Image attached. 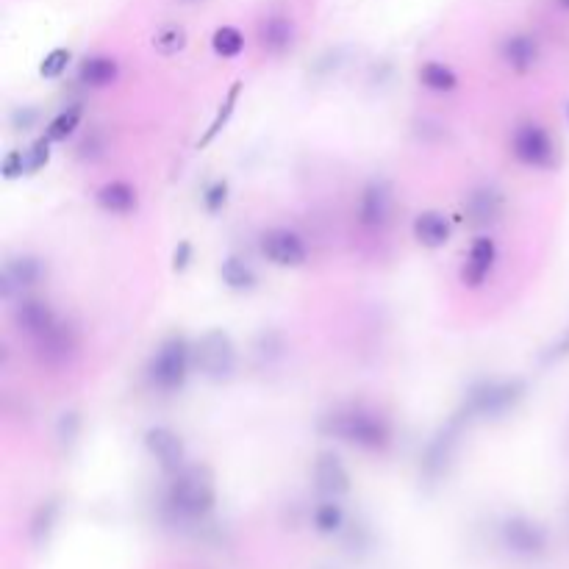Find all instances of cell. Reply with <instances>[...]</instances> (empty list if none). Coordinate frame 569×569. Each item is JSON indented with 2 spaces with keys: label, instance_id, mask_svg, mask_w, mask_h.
Masks as SVG:
<instances>
[{
  "label": "cell",
  "instance_id": "obj_1",
  "mask_svg": "<svg viewBox=\"0 0 569 569\" xmlns=\"http://www.w3.org/2000/svg\"><path fill=\"white\" fill-rule=\"evenodd\" d=\"M322 431L334 439H342L347 445H356L361 450H372V453H381L392 442V428L389 422L375 414L370 409H359V406H350V409H339L334 414H328L322 420Z\"/></svg>",
  "mask_w": 569,
  "mask_h": 569
},
{
  "label": "cell",
  "instance_id": "obj_2",
  "mask_svg": "<svg viewBox=\"0 0 569 569\" xmlns=\"http://www.w3.org/2000/svg\"><path fill=\"white\" fill-rule=\"evenodd\" d=\"M167 503L184 520H200L211 514V508L217 503V489H214L211 472L206 467H184L178 475H173Z\"/></svg>",
  "mask_w": 569,
  "mask_h": 569
},
{
  "label": "cell",
  "instance_id": "obj_3",
  "mask_svg": "<svg viewBox=\"0 0 569 569\" xmlns=\"http://www.w3.org/2000/svg\"><path fill=\"white\" fill-rule=\"evenodd\" d=\"M195 361L192 347L184 336H170L164 345L153 353V359L148 364L150 384L161 389V392H175L186 384L189 378V364Z\"/></svg>",
  "mask_w": 569,
  "mask_h": 569
},
{
  "label": "cell",
  "instance_id": "obj_4",
  "mask_svg": "<svg viewBox=\"0 0 569 569\" xmlns=\"http://www.w3.org/2000/svg\"><path fill=\"white\" fill-rule=\"evenodd\" d=\"M525 395V384L522 381H481L472 386L467 403H464V417L475 420V417H500L511 411Z\"/></svg>",
  "mask_w": 569,
  "mask_h": 569
},
{
  "label": "cell",
  "instance_id": "obj_5",
  "mask_svg": "<svg viewBox=\"0 0 569 569\" xmlns=\"http://www.w3.org/2000/svg\"><path fill=\"white\" fill-rule=\"evenodd\" d=\"M192 356H195V367L214 384L228 381L236 370V347L231 342V336L220 331V328L200 336Z\"/></svg>",
  "mask_w": 569,
  "mask_h": 569
},
{
  "label": "cell",
  "instance_id": "obj_6",
  "mask_svg": "<svg viewBox=\"0 0 569 569\" xmlns=\"http://www.w3.org/2000/svg\"><path fill=\"white\" fill-rule=\"evenodd\" d=\"M511 153L514 159L525 164V167H536V170H545L553 167L556 159V148H553V139L547 134L545 128L539 123H522L514 137H511Z\"/></svg>",
  "mask_w": 569,
  "mask_h": 569
},
{
  "label": "cell",
  "instance_id": "obj_7",
  "mask_svg": "<svg viewBox=\"0 0 569 569\" xmlns=\"http://www.w3.org/2000/svg\"><path fill=\"white\" fill-rule=\"evenodd\" d=\"M500 542L511 556L539 558L547 547V533L539 522L528 520V517H508L500 525Z\"/></svg>",
  "mask_w": 569,
  "mask_h": 569
},
{
  "label": "cell",
  "instance_id": "obj_8",
  "mask_svg": "<svg viewBox=\"0 0 569 569\" xmlns=\"http://www.w3.org/2000/svg\"><path fill=\"white\" fill-rule=\"evenodd\" d=\"M464 422L470 420H467L464 414H458L456 420L436 433V439L428 445L425 456H422V475H425V481H439L447 472L450 461H453V450H456L458 445V433H461V425H464Z\"/></svg>",
  "mask_w": 569,
  "mask_h": 569
},
{
  "label": "cell",
  "instance_id": "obj_9",
  "mask_svg": "<svg viewBox=\"0 0 569 569\" xmlns=\"http://www.w3.org/2000/svg\"><path fill=\"white\" fill-rule=\"evenodd\" d=\"M261 253L267 256V261H273L275 267H300L309 259L306 242L289 228H273L261 236Z\"/></svg>",
  "mask_w": 569,
  "mask_h": 569
},
{
  "label": "cell",
  "instance_id": "obj_10",
  "mask_svg": "<svg viewBox=\"0 0 569 569\" xmlns=\"http://www.w3.org/2000/svg\"><path fill=\"white\" fill-rule=\"evenodd\" d=\"M145 447H148L150 456L156 458V464H159L167 475H178V472L184 470V442H181V436L170 431V428H164V425L150 428V431L145 433Z\"/></svg>",
  "mask_w": 569,
  "mask_h": 569
},
{
  "label": "cell",
  "instance_id": "obj_11",
  "mask_svg": "<svg viewBox=\"0 0 569 569\" xmlns=\"http://www.w3.org/2000/svg\"><path fill=\"white\" fill-rule=\"evenodd\" d=\"M392 214V189L386 181H370L359 200V220L367 228H384Z\"/></svg>",
  "mask_w": 569,
  "mask_h": 569
},
{
  "label": "cell",
  "instance_id": "obj_12",
  "mask_svg": "<svg viewBox=\"0 0 569 569\" xmlns=\"http://www.w3.org/2000/svg\"><path fill=\"white\" fill-rule=\"evenodd\" d=\"M495 261H497L495 239H489V236L475 239V245L470 248V256H467V264L461 267V284L470 286V289H478V286L486 284L489 273L495 270Z\"/></svg>",
  "mask_w": 569,
  "mask_h": 569
},
{
  "label": "cell",
  "instance_id": "obj_13",
  "mask_svg": "<svg viewBox=\"0 0 569 569\" xmlns=\"http://www.w3.org/2000/svg\"><path fill=\"white\" fill-rule=\"evenodd\" d=\"M314 483H317V492L325 497H345L350 492V472L345 470V464L339 461L334 453H322L314 464Z\"/></svg>",
  "mask_w": 569,
  "mask_h": 569
},
{
  "label": "cell",
  "instance_id": "obj_14",
  "mask_svg": "<svg viewBox=\"0 0 569 569\" xmlns=\"http://www.w3.org/2000/svg\"><path fill=\"white\" fill-rule=\"evenodd\" d=\"M42 278V261L34 256H20V259L6 261L0 273V295L12 297L23 289H31Z\"/></svg>",
  "mask_w": 569,
  "mask_h": 569
},
{
  "label": "cell",
  "instance_id": "obj_15",
  "mask_svg": "<svg viewBox=\"0 0 569 569\" xmlns=\"http://www.w3.org/2000/svg\"><path fill=\"white\" fill-rule=\"evenodd\" d=\"M14 322H17L20 331L37 336V339L50 334V331L59 325L56 314H53L48 303H42V300H20V303L14 306Z\"/></svg>",
  "mask_w": 569,
  "mask_h": 569
},
{
  "label": "cell",
  "instance_id": "obj_16",
  "mask_svg": "<svg viewBox=\"0 0 569 569\" xmlns=\"http://www.w3.org/2000/svg\"><path fill=\"white\" fill-rule=\"evenodd\" d=\"M411 231H414V239L420 242L422 248L428 250L445 248L447 242H450V223H447V217L442 211L431 209L417 214V220L411 225Z\"/></svg>",
  "mask_w": 569,
  "mask_h": 569
},
{
  "label": "cell",
  "instance_id": "obj_17",
  "mask_svg": "<svg viewBox=\"0 0 569 569\" xmlns=\"http://www.w3.org/2000/svg\"><path fill=\"white\" fill-rule=\"evenodd\" d=\"M95 200H98V206L106 214H120V217L137 211L139 206L137 189L128 184V181H109V184H103L98 189Z\"/></svg>",
  "mask_w": 569,
  "mask_h": 569
},
{
  "label": "cell",
  "instance_id": "obj_18",
  "mask_svg": "<svg viewBox=\"0 0 569 569\" xmlns=\"http://www.w3.org/2000/svg\"><path fill=\"white\" fill-rule=\"evenodd\" d=\"M500 56H503V62H506L514 73H528V70H533L536 59H539V45H536V39L528 37V34H514V37L503 39Z\"/></svg>",
  "mask_w": 569,
  "mask_h": 569
},
{
  "label": "cell",
  "instance_id": "obj_19",
  "mask_svg": "<svg viewBox=\"0 0 569 569\" xmlns=\"http://www.w3.org/2000/svg\"><path fill=\"white\" fill-rule=\"evenodd\" d=\"M292 39H295V28L292 23L286 20V17H267V20H261L259 25V45L267 53H284L289 50L292 45Z\"/></svg>",
  "mask_w": 569,
  "mask_h": 569
},
{
  "label": "cell",
  "instance_id": "obj_20",
  "mask_svg": "<svg viewBox=\"0 0 569 569\" xmlns=\"http://www.w3.org/2000/svg\"><path fill=\"white\" fill-rule=\"evenodd\" d=\"M117 73H120V67H117L112 56H89L87 62L81 64L78 78H81L84 87L103 89L112 87L114 81H117Z\"/></svg>",
  "mask_w": 569,
  "mask_h": 569
},
{
  "label": "cell",
  "instance_id": "obj_21",
  "mask_svg": "<svg viewBox=\"0 0 569 569\" xmlns=\"http://www.w3.org/2000/svg\"><path fill=\"white\" fill-rule=\"evenodd\" d=\"M500 206H503V200H500L495 189H478L475 195H470L467 211H470V217L475 223L486 225L495 223L497 214H500Z\"/></svg>",
  "mask_w": 569,
  "mask_h": 569
},
{
  "label": "cell",
  "instance_id": "obj_22",
  "mask_svg": "<svg viewBox=\"0 0 569 569\" xmlns=\"http://www.w3.org/2000/svg\"><path fill=\"white\" fill-rule=\"evenodd\" d=\"M220 278H223V284L228 289H234V292H248L256 286V273H253V267H250L248 261L231 259L223 261V267H220Z\"/></svg>",
  "mask_w": 569,
  "mask_h": 569
},
{
  "label": "cell",
  "instance_id": "obj_23",
  "mask_svg": "<svg viewBox=\"0 0 569 569\" xmlns=\"http://www.w3.org/2000/svg\"><path fill=\"white\" fill-rule=\"evenodd\" d=\"M420 84L431 92H453L458 87V75L447 67V64L428 62L422 64Z\"/></svg>",
  "mask_w": 569,
  "mask_h": 569
},
{
  "label": "cell",
  "instance_id": "obj_24",
  "mask_svg": "<svg viewBox=\"0 0 569 569\" xmlns=\"http://www.w3.org/2000/svg\"><path fill=\"white\" fill-rule=\"evenodd\" d=\"M239 92H242V81H234V87H231V92H228V98H225L223 109L217 112V117L211 120V125L206 128V134L200 137L198 148H209L214 139L223 134V128L228 125V120H231V114H234L236 109V100H239Z\"/></svg>",
  "mask_w": 569,
  "mask_h": 569
},
{
  "label": "cell",
  "instance_id": "obj_25",
  "mask_svg": "<svg viewBox=\"0 0 569 569\" xmlns=\"http://www.w3.org/2000/svg\"><path fill=\"white\" fill-rule=\"evenodd\" d=\"M211 48H214V53H217L220 59H236V56L245 50V37H242V31L234 28V25H220V28L214 31V37H211Z\"/></svg>",
  "mask_w": 569,
  "mask_h": 569
},
{
  "label": "cell",
  "instance_id": "obj_26",
  "mask_svg": "<svg viewBox=\"0 0 569 569\" xmlns=\"http://www.w3.org/2000/svg\"><path fill=\"white\" fill-rule=\"evenodd\" d=\"M311 522H314L317 531L325 533V536H331V533L342 531V525H345V511H342V506H339L336 500L328 497L325 503H320V506L314 508Z\"/></svg>",
  "mask_w": 569,
  "mask_h": 569
},
{
  "label": "cell",
  "instance_id": "obj_27",
  "mask_svg": "<svg viewBox=\"0 0 569 569\" xmlns=\"http://www.w3.org/2000/svg\"><path fill=\"white\" fill-rule=\"evenodd\" d=\"M78 123H81V106L73 103V106H67L64 112H59L53 120H50L45 137H48L50 142H64V139L73 137Z\"/></svg>",
  "mask_w": 569,
  "mask_h": 569
},
{
  "label": "cell",
  "instance_id": "obj_28",
  "mask_svg": "<svg viewBox=\"0 0 569 569\" xmlns=\"http://www.w3.org/2000/svg\"><path fill=\"white\" fill-rule=\"evenodd\" d=\"M153 48L159 50L161 56H175L186 48V31L181 25H161L153 37Z\"/></svg>",
  "mask_w": 569,
  "mask_h": 569
},
{
  "label": "cell",
  "instance_id": "obj_29",
  "mask_svg": "<svg viewBox=\"0 0 569 569\" xmlns=\"http://www.w3.org/2000/svg\"><path fill=\"white\" fill-rule=\"evenodd\" d=\"M59 520V506L50 500V503H42L37 508V514H34V520H31V539L42 545V542H48L50 531H53V525Z\"/></svg>",
  "mask_w": 569,
  "mask_h": 569
},
{
  "label": "cell",
  "instance_id": "obj_30",
  "mask_svg": "<svg viewBox=\"0 0 569 569\" xmlns=\"http://www.w3.org/2000/svg\"><path fill=\"white\" fill-rule=\"evenodd\" d=\"M70 50L67 48H53L42 59V64H39V75L42 78H48V81H56V78H62L64 73H67V67H70Z\"/></svg>",
  "mask_w": 569,
  "mask_h": 569
},
{
  "label": "cell",
  "instance_id": "obj_31",
  "mask_svg": "<svg viewBox=\"0 0 569 569\" xmlns=\"http://www.w3.org/2000/svg\"><path fill=\"white\" fill-rule=\"evenodd\" d=\"M25 161H28V175L39 173L42 167H48L50 161V139L42 137L37 139L31 150H25Z\"/></svg>",
  "mask_w": 569,
  "mask_h": 569
},
{
  "label": "cell",
  "instance_id": "obj_32",
  "mask_svg": "<svg viewBox=\"0 0 569 569\" xmlns=\"http://www.w3.org/2000/svg\"><path fill=\"white\" fill-rule=\"evenodd\" d=\"M225 203H228V184L225 181H214V184L203 189V206H206V211L217 214V211L225 209Z\"/></svg>",
  "mask_w": 569,
  "mask_h": 569
},
{
  "label": "cell",
  "instance_id": "obj_33",
  "mask_svg": "<svg viewBox=\"0 0 569 569\" xmlns=\"http://www.w3.org/2000/svg\"><path fill=\"white\" fill-rule=\"evenodd\" d=\"M0 173H3L6 181H14V178H20V175L28 173V161H25L23 150H12V153H6V156H3Z\"/></svg>",
  "mask_w": 569,
  "mask_h": 569
},
{
  "label": "cell",
  "instance_id": "obj_34",
  "mask_svg": "<svg viewBox=\"0 0 569 569\" xmlns=\"http://www.w3.org/2000/svg\"><path fill=\"white\" fill-rule=\"evenodd\" d=\"M189 261H192V242H186L181 239L173 250V270L175 273H184L186 267H189Z\"/></svg>",
  "mask_w": 569,
  "mask_h": 569
},
{
  "label": "cell",
  "instance_id": "obj_35",
  "mask_svg": "<svg viewBox=\"0 0 569 569\" xmlns=\"http://www.w3.org/2000/svg\"><path fill=\"white\" fill-rule=\"evenodd\" d=\"M561 3V9H569V0H558Z\"/></svg>",
  "mask_w": 569,
  "mask_h": 569
},
{
  "label": "cell",
  "instance_id": "obj_36",
  "mask_svg": "<svg viewBox=\"0 0 569 569\" xmlns=\"http://www.w3.org/2000/svg\"><path fill=\"white\" fill-rule=\"evenodd\" d=\"M322 569H325V567H322Z\"/></svg>",
  "mask_w": 569,
  "mask_h": 569
}]
</instances>
